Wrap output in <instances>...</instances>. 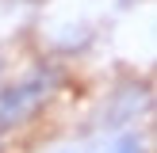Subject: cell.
I'll return each mask as SVG.
<instances>
[{
  "label": "cell",
  "mask_w": 157,
  "mask_h": 153,
  "mask_svg": "<svg viewBox=\"0 0 157 153\" xmlns=\"http://www.w3.org/2000/svg\"><path fill=\"white\" fill-rule=\"evenodd\" d=\"M107 153H146V145L138 142V134H119Z\"/></svg>",
  "instance_id": "3"
},
{
  "label": "cell",
  "mask_w": 157,
  "mask_h": 153,
  "mask_svg": "<svg viewBox=\"0 0 157 153\" xmlns=\"http://www.w3.org/2000/svg\"><path fill=\"white\" fill-rule=\"evenodd\" d=\"M146 107H150V92L138 88V84H127V88H119V92L111 96L107 122H111V126H127V122H134Z\"/></svg>",
  "instance_id": "2"
},
{
  "label": "cell",
  "mask_w": 157,
  "mask_h": 153,
  "mask_svg": "<svg viewBox=\"0 0 157 153\" xmlns=\"http://www.w3.org/2000/svg\"><path fill=\"white\" fill-rule=\"evenodd\" d=\"M46 96H50V80H46L42 73L27 76V80H19V84H8V88L0 92V130L15 126V122H27L31 115L46 103Z\"/></svg>",
  "instance_id": "1"
},
{
  "label": "cell",
  "mask_w": 157,
  "mask_h": 153,
  "mask_svg": "<svg viewBox=\"0 0 157 153\" xmlns=\"http://www.w3.org/2000/svg\"><path fill=\"white\" fill-rule=\"evenodd\" d=\"M58 153H77V149H58Z\"/></svg>",
  "instance_id": "4"
}]
</instances>
